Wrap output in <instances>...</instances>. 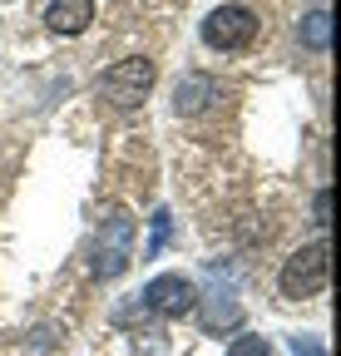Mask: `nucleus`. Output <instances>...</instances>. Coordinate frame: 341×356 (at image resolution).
Instances as JSON below:
<instances>
[{"label":"nucleus","instance_id":"f03ea898","mask_svg":"<svg viewBox=\"0 0 341 356\" xmlns=\"http://www.w3.org/2000/svg\"><path fill=\"white\" fill-rule=\"evenodd\" d=\"M326 282H331V252H326V243L317 238V243L297 248V252L282 262L277 292H282L287 302H307V297H317Z\"/></svg>","mask_w":341,"mask_h":356},{"label":"nucleus","instance_id":"6e6552de","mask_svg":"<svg viewBox=\"0 0 341 356\" xmlns=\"http://www.w3.org/2000/svg\"><path fill=\"white\" fill-rule=\"evenodd\" d=\"M297 40H302L307 44V50H326V44H331V15L326 10H307L302 15V25H297Z\"/></svg>","mask_w":341,"mask_h":356},{"label":"nucleus","instance_id":"4468645a","mask_svg":"<svg viewBox=\"0 0 341 356\" xmlns=\"http://www.w3.org/2000/svg\"><path fill=\"white\" fill-rule=\"evenodd\" d=\"M292 351H297V356H326V351H322L312 337H292Z\"/></svg>","mask_w":341,"mask_h":356},{"label":"nucleus","instance_id":"9d476101","mask_svg":"<svg viewBox=\"0 0 341 356\" xmlns=\"http://www.w3.org/2000/svg\"><path fill=\"white\" fill-rule=\"evenodd\" d=\"M228 356H272V341L267 337H233Z\"/></svg>","mask_w":341,"mask_h":356},{"label":"nucleus","instance_id":"39448f33","mask_svg":"<svg viewBox=\"0 0 341 356\" xmlns=\"http://www.w3.org/2000/svg\"><path fill=\"white\" fill-rule=\"evenodd\" d=\"M144 307L158 312V317H188L198 307V287L183 277V273H158L149 287H144Z\"/></svg>","mask_w":341,"mask_h":356},{"label":"nucleus","instance_id":"f8f14e48","mask_svg":"<svg viewBox=\"0 0 341 356\" xmlns=\"http://www.w3.org/2000/svg\"><path fill=\"white\" fill-rule=\"evenodd\" d=\"M312 222H317V228L331 222V193L326 188H317V198H312Z\"/></svg>","mask_w":341,"mask_h":356},{"label":"nucleus","instance_id":"0eeeda50","mask_svg":"<svg viewBox=\"0 0 341 356\" xmlns=\"http://www.w3.org/2000/svg\"><path fill=\"white\" fill-rule=\"evenodd\" d=\"M90 20H94V0H55L45 10V25L55 35H79V30H90Z\"/></svg>","mask_w":341,"mask_h":356},{"label":"nucleus","instance_id":"20e7f679","mask_svg":"<svg viewBox=\"0 0 341 356\" xmlns=\"http://www.w3.org/2000/svg\"><path fill=\"white\" fill-rule=\"evenodd\" d=\"M252 35H258V15L247 6H218L203 20V44H213V50H242V44H252Z\"/></svg>","mask_w":341,"mask_h":356},{"label":"nucleus","instance_id":"9b49d317","mask_svg":"<svg viewBox=\"0 0 341 356\" xmlns=\"http://www.w3.org/2000/svg\"><path fill=\"white\" fill-rule=\"evenodd\" d=\"M163 243H168V213L158 208V213H153V238L144 243V257H158V252H163Z\"/></svg>","mask_w":341,"mask_h":356},{"label":"nucleus","instance_id":"f257e3e1","mask_svg":"<svg viewBox=\"0 0 341 356\" xmlns=\"http://www.w3.org/2000/svg\"><path fill=\"white\" fill-rule=\"evenodd\" d=\"M134 257V218L124 213V208H109L99 218V233H94V248H90V267H94V277H119L124 267H129Z\"/></svg>","mask_w":341,"mask_h":356},{"label":"nucleus","instance_id":"ddd939ff","mask_svg":"<svg viewBox=\"0 0 341 356\" xmlns=\"http://www.w3.org/2000/svg\"><path fill=\"white\" fill-rule=\"evenodd\" d=\"M50 346H55V327H40V332H30V346H25V351H30V356H45Z\"/></svg>","mask_w":341,"mask_h":356},{"label":"nucleus","instance_id":"1a4fd4ad","mask_svg":"<svg viewBox=\"0 0 341 356\" xmlns=\"http://www.w3.org/2000/svg\"><path fill=\"white\" fill-rule=\"evenodd\" d=\"M238 322H242V307L233 297H208V307H203V327L208 332H223V327H238Z\"/></svg>","mask_w":341,"mask_h":356},{"label":"nucleus","instance_id":"423d86ee","mask_svg":"<svg viewBox=\"0 0 341 356\" xmlns=\"http://www.w3.org/2000/svg\"><path fill=\"white\" fill-rule=\"evenodd\" d=\"M223 99V79H213V74H203V70H193V74H183L178 84H174V109L178 114H203V109H213Z\"/></svg>","mask_w":341,"mask_h":356},{"label":"nucleus","instance_id":"7ed1b4c3","mask_svg":"<svg viewBox=\"0 0 341 356\" xmlns=\"http://www.w3.org/2000/svg\"><path fill=\"white\" fill-rule=\"evenodd\" d=\"M149 84H153V60L129 55V60H119L114 70H104V74L94 79V95H99L104 104H114V109H134V104H144Z\"/></svg>","mask_w":341,"mask_h":356}]
</instances>
